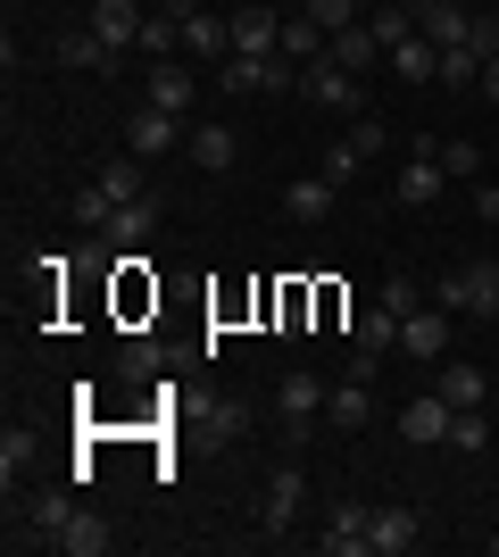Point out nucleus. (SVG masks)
<instances>
[{
    "instance_id": "nucleus-9",
    "label": "nucleus",
    "mask_w": 499,
    "mask_h": 557,
    "mask_svg": "<svg viewBox=\"0 0 499 557\" xmlns=\"http://www.w3.org/2000/svg\"><path fill=\"white\" fill-rule=\"evenodd\" d=\"M450 417H458V408H450L441 392H416V399L400 408V433H408L416 449H425V442H450Z\"/></svg>"
},
{
    "instance_id": "nucleus-42",
    "label": "nucleus",
    "mask_w": 499,
    "mask_h": 557,
    "mask_svg": "<svg viewBox=\"0 0 499 557\" xmlns=\"http://www.w3.org/2000/svg\"><path fill=\"white\" fill-rule=\"evenodd\" d=\"M383 308H391V317H416V283L391 275V283H383Z\"/></svg>"
},
{
    "instance_id": "nucleus-32",
    "label": "nucleus",
    "mask_w": 499,
    "mask_h": 557,
    "mask_svg": "<svg viewBox=\"0 0 499 557\" xmlns=\"http://www.w3.org/2000/svg\"><path fill=\"white\" fill-rule=\"evenodd\" d=\"M142 50H150V59H175V50H184V25L166 17V9H150V17H142Z\"/></svg>"
},
{
    "instance_id": "nucleus-8",
    "label": "nucleus",
    "mask_w": 499,
    "mask_h": 557,
    "mask_svg": "<svg viewBox=\"0 0 499 557\" xmlns=\"http://www.w3.org/2000/svg\"><path fill=\"white\" fill-rule=\"evenodd\" d=\"M466 25H475V0H425V9H416V34H425L433 50L466 42Z\"/></svg>"
},
{
    "instance_id": "nucleus-7",
    "label": "nucleus",
    "mask_w": 499,
    "mask_h": 557,
    "mask_svg": "<svg viewBox=\"0 0 499 557\" xmlns=\"http://www.w3.org/2000/svg\"><path fill=\"white\" fill-rule=\"evenodd\" d=\"M300 508H309V483H300V466H284V474L266 483V499H259V524H266V533H291Z\"/></svg>"
},
{
    "instance_id": "nucleus-13",
    "label": "nucleus",
    "mask_w": 499,
    "mask_h": 557,
    "mask_svg": "<svg viewBox=\"0 0 499 557\" xmlns=\"http://www.w3.org/2000/svg\"><path fill=\"white\" fill-rule=\"evenodd\" d=\"M300 92H309L316 109H358V75L333 67V59H316V67H300Z\"/></svg>"
},
{
    "instance_id": "nucleus-28",
    "label": "nucleus",
    "mask_w": 499,
    "mask_h": 557,
    "mask_svg": "<svg viewBox=\"0 0 499 557\" xmlns=\"http://www.w3.org/2000/svg\"><path fill=\"white\" fill-rule=\"evenodd\" d=\"M433 84H450V92L483 84V50H475V42H450V50H441V75H433Z\"/></svg>"
},
{
    "instance_id": "nucleus-39",
    "label": "nucleus",
    "mask_w": 499,
    "mask_h": 557,
    "mask_svg": "<svg viewBox=\"0 0 499 557\" xmlns=\"http://www.w3.org/2000/svg\"><path fill=\"white\" fill-rule=\"evenodd\" d=\"M109 209H117V200H109L100 184H84V191H75V216H84V225H109Z\"/></svg>"
},
{
    "instance_id": "nucleus-37",
    "label": "nucleus",
    "mask_w": 499,
    "mask_h": 557,
    "mask_svg": "<svg viewBox=\"0 0 499 557\" xmlns=\"http://www.w3.org/2000/svg\"><path fill=\"white\" fill-rule=\"evenodd\" d=\"M466 42H475L483 59H499V9H475V25H466Z\"/></svg>"
},
{
    "instance_id": "nucleus-25",
    "label": "nucleus",
    "mask_w": 499,
    "mask_h": 557,
    "mask_svg": "<svg viewBox=\"0 0 499 557\" xmlns=\"http://www.w3.org/2000/svg\"><path fill=\"white\" fill-rule=\"evenodd\" d=\"M234 50H284V17H275V9H241L234 17Z\"/></svg>"
},
{
    "instance_id": "nucleus-6",
    "label": "nucleus",
    "mask_w": 499,
    "mask_h": 557,
    "mask_svg": "<svg viewBox=\"0 0 499 557\" xmlns=\"http://www.w3.org/2000/svg\"><path fill=\"white\" fill-rule=\"evenodd\" d=\"M400 349H408V358H425V367H441V358H450V308H416V317H400Z\"/></svg>"
},
{
    "instance_id": "nucleus-43",
    "label": "nucleus",
    "mask_w": 499,
    "mask_h": 557,
    "mask_svg": "<svg viewBox=\"0 0 499 557\" xmlns=\"http://www.w3.org/2000/svg\"><path fill=\"white\" fill-rule=\"evenodd\" d=\"M475 92H483V100L499 109V59H483V84H475Z\"/></svg>"
},
{
    "instance_id": "nucleus-19",
    "label": "nucleus",
    "mask_w": 499,
    "mask_h": 557,
    "mask_svg": "<svg viewBox=\"0 0 499 557\" xmlns=\"http://www.w3.org/2000/svg\"><path fill=\"white\" fill-rule=\"evenodd\" d=\"M100 233H109V242H125V250H134V242H150V233H159V200H117Z\"/></svg>"
},
{
    "instance_id": "nucleus-14",
    "label": "nucleus",
    "mask_w": 499,
    "mask_h": 557,
    "mask_svg": "<svg viewBox=\"0 0 499 557\" xmlns=\"http://www.w3.org/2000/svg\"><path fill=\"white\" fill-rule=\"evenodd\" d=\"M441 184H450V166L433 159V150H416V159L400 166V209H433V200H441Z\"/></svg>"
},
{
    "instance_id": "nucleus-3",
    "label": "nucleus",
    "mask_w": 499,
    "mask_h": 557,
    "mask_svg": "<svg viewBox=\"0 0 499 557\" xmlns=\"http://www.w3.org/2000/svg\"><path fill=\"white\" fill-rule=\"evenodd\" d=\"M175 141H191V134H184V116H175V109H150V100H142V109L125 116V150H134V159H166Z\"/></svg>"
},
{
    "instance_id": "nucleus-46",
    "label": "nucleus",
    "mask_w": 499,
    "mask_h": 557,
    "mask_svg": "<svg viewBox=\"0 0 499 557\" xmlns=\"http://www.w3.org/2000/svg\"><path fill=\"white\" fill-rule=\"evenodd\" d=\"M483 9H499V0H483Z\"/></svg>"
},
{
    "instance_id": "nucleus-16",
    "label": "nucleus",
    "mask_w": 499,
    "mask_h": 557,
    "mask_svg": "<svg viewBox=\"0 0 499 557\" xmlns=\"http://www.w3.org/2000/svg\"><path fill=\"white\" fill-rule=\"evenodd\" d=\"M325 417L341 424V433H366V424H375V399H366V383H358V374H341V383H333Z\"/></svg>"
},
{
    "instance_id": "nucleus-35",
    "label": "nucleus",
    "mask_w": 499,
    "mask_h": 557,
    "mask_svg": "<svg viewBox=\"0 0 499 557\" xmlns=\"http://www.w3.org/2000/svg\"><path fill=\"white\" fill-rule=\"evenodd\" d=\"M209 433H216V442H241V433H250V408H241V399H216V408H209Z\"/></svg>"
},
{
    "instance_id": "nucleus-26",
    "label": "nucleus",
    "mask_w": 499,
    "mask_h": 557,
    "mask_svg": "<svg viewBox=\"0 0 499 557\" xmlns=\"http://www.w3.org/2000/svg\"><path fill=\"white\" fill-rule=\"evenodd\" d=\"M350 349H400V317H391V308H366V317H350Z\"/></svg>"
},
{
    "instance_id": "nucleus-22",
    "label": "nucleus",
    "mask_w": 499,
    "mask_h": 557,
    "mask_svg": "<svg viewBox=\"0 0 499 557\" xmlns=\"http://www.w3.org/2000/svg\"><path fill=\"white\" fill-rule=\"evenodd\" d=\"M184 50H191V59H234V17L216 25L209 9H200V17H184Z\"/></svg>"
},
{
    "instance_id": "nucleus-5",
    "label": "nucleus",
    "mask_w": 499,
    "mask_h": 557,
    "mask_svg": "<svg viewBox=\"0 0 499 557\" xmlns=\"http://www.w3.org/2000/svg\"><path fill=\"white\" fill-rule=\"evenodd\" d=\"M67 516H75V499H67V491H42V499L25 508V533H9V549H59Z\"/></svg>"
},
{
    "instance_id": "nucleus-4",
    "label": "nucleus",
    "mask_w": 499,
    "mask_h": 557,
    "mask_svg": "<svg viewBox=\"0 0 499 557\" xmlns=\"http://www.w3.org/2000/svg\"><path fill=\"white\" fill-rule=\"evenodd\" d=\"M316 549H325V557H366V549H375V508H358V499H341V508L325 516V533H316Z\"/></svg>"
},
{
    "instance_id": "nucleus-29",
    "label": "nucleus",
    "mask_w": 499,
    "mask_h": 557,
    "mask_svg": "<svg viewBox=\"0 0 499 557\" xmlns=\"http://www.w3.org/2000/svg\"><path fill=\"white\" fill-rule=\"evenodd\" d=\"M366 25H375L383 59H391V42H408V34H416V9H408V0H383V9H375V17H366Z\"/></svg>"
},
{
    "instance_id": "nucleus-23",
    "label": "nucleus",
    "mask_w": 499,
    "mask_h": 557,
    "mask_svg": "<svg viewBox=\"0 0 499 557\" xmlns=\"http://www.w3.org/2000/svg\"><path fill=\"white\" fill-rule=\"evenodd\" d=\"M150 109H191V67H175V59H150Z\"/></svg>"
},
{
    "instance_id": "nucleus-33",
    "label": "nucleus",
    "mask_w": 499,
    "mask_h": 557,
    "mask_svg": "<svg viewBox=\"0 0 499 557\" xmlns=\"http://www.w3.org/2000/svg\"><path fill=\"white\" fill-rule=\"evenodd\" d=\"M433 159L450 166V184H466V175H483V159H475V141H433Z\"/></svg>"
},
{
    "instance_id": "nucleus-44",
    "label": "nucleus",
    "mask_w": 499,
    "mask_h": 557,
    "mask_svg": "<svg viewBox=\"0 0 499 557\" xmlns=\"http://www.w3.org/2000/svg\"><path fill=\"white\" fill-rule=\"evenodd\" d=\"M475 209H483V225H499V191H491V184L475 191Z\"/></svg>"
},
{
    "instance_id": "nucleus-45",
    "label": "nucleus",
    "mask_w": 499,
    "mask_h": 557,
    "mask_svg": "<svg viewBox=\"0 0 499 557\" xmlns=\"http://www.w3.org/2000/svg\"><path fill=\"white\" fill-rule=\"evenodd\" d=\"M408 9H425V0H408Z\"/></svg>"
},
{
    "instance_id": "nucleus-12",
    "label": "nucleus",
    "mask_w": 499,
    "mask_h": 557,
    "mask_svg": "<svg viewBox=\"0 0 499 557\" xmlns=\"http://www.w3.org/2000/svg\"><path fill=\"white\" fill-rule=\"evenodd\" d=\"M325 383H316V374H284V392H275V408H284V433H291V442H300V433H309V417H316V408H325Z\"/></svg>"
},
{
    "instance_id": "nucleus-40",
    "label": "nucleus",
    "mask_w": 499,
    "mask_h": 557,
    "mask_svg": "<svg viewBox=\"0 0 499 557\" xmlns=\"http://www.w3.org/2000/svg\"><path fill=\"white\" fill-rule=\"evenodd\" d=\"M358 166H366V159H358L350 141H333V150H325V175H333V184H358Z\"/></svg>"
},
{
    "instance_id": "nucleus-1",
    "label": "nucleus",
    "mask_w": 499,
    "mask_h": 557,
    "mask_svg": "<svg viewBox=\"0 0 499 557\" xmlns=\"http://www.w3.org/2000/svg\"><path fill=\"white\" fill-rule=\"evenodd\" d=\"M291 59L284 50H234V59H216V84H225V92H284L291 84Z\"/></svg>"
},
{
    "instance_id": "nucleus-27",
    "label": "nucleus",
    "mask_w": 499,
    "mask_h": 557,
    "mask_svg": "<svg viewBox=\"0 0 499 557\" xmlns=\"http://www.w3.org/2000/svg\"><path fill=\"white\" fill-rule=\"evenodd\" d=\"M92 184L109 191V200H150V184H142V159H134V150H125V159H109V166L92 175Z\"/></svg>"
},
{
    "instance_id": "nucleus-24",
    "label": "nucleus",
    "mask_w": 499,
    "mask_h": 557,
    "mask_svg": "<svg viewBox=\"0 0 499 557\" xmlns=\"http://www.w3.org/2000/svg\"><path fill=\"white\" fill-rule=\"evenodd\" d=\"M333 67H383V42H375V25H341L333 34Z\"/></svg>"
},
{
    "instance_id": "nucleus-38",
    "label": "nucleus",
    "mask_w": 499,
    "mask_h": 557,
    "mask_svg": "<svg viewBox=\"0 0 499 557\" xmlns=\"http://www.w3.org/2000/svg\"><path fill=\"white\" fill-rule=\"evenodd\" d=\"M383 141H391V125H375V116H358V125H350V150H358V159H375Z\"/></svg>"
},
{
    "instance_id": "nucleus-20",
    "label": "nucleus",
    "mask_w": 499,
    "mask_h": 557,
    "mask_svg": "<svg viewBox=\"0 0 499 557\" xmlns=\"http://www.w3.org/2000/svg\"><path fill=\"white\" fill-rule=\"evenodd\" d=\"M59 549H67V557H109V549H117V533H109L92 508H75V516H67V533H59Z\"/></svg>"
},
{
    "instance_id": "nucleus-2",
    "label": "nucleus",
    "mask_w": 499,
    "mask_h": 557,
    "mask_svg": "<svg viewBox=\"0 0 499 557\" xmlns=\"http://www.w3.org/2000/svg\"><path fill=\"white\" fill-rule=\"evenodd\" d=\"M441 308H475V317H499V267L475 258V267H450L441 275Z\"/></svg>"
},
{
    "instance_id": "nucleus-30",
    "label": "nucleus",
    "mask_w": 499,
    "mask_h": 557,
    "mask_svg": "<svg viewBox=\"0 0 499 557\" xmlns=\"http://www.w3.org/2000/svg\"><path fill=\"white\" fill-rule=\"evenodd\" d=\"M184 150H191L200 166H209V175H225V166H234V134H225V125H200V134H191Z\"/></svg>"
},
{
    "instance_id": "nucleus-34",
    "label": "nucleus",
    "mask_w": 499,
    "mask_h": 557,
    "mask_svg": "<svg viewBox=\"0 0 499 557\" xmlns=\"http://www.w3.org/2000/svg\"><path fill=\"white\" fill-rule=\"evenodd\" d=\"M34 458V433H17V424H9V433H0V483L17 491V466Z\"/></svg>"
},
{
    "instance_id": "nucleus-10",
    "label": "nucleus",
    "mask_w": 499,
    "mask_h": 557,
    "mask_svg": "<svg viewBox=\"0 0 499 557\" xmlns=\"http://www.w3.org/2000/svg\"><path fill=\"white\" fill-rule=\"evenodd\" d=\"M142 17L150 9H134V0H92V34L109 50H142Z\"/></svg>"
},
{
    "instance_id": "nucleus-21",
    "label": "nucleus",
    "mask_w": 499,
    "mask_h": 557,
    "mask_svg": "<svg viewBox=\"0 0 499 557\" xmlns=\"http://www.w3.org/2000/svg\"><path fill=\"white\" fill-rule=\"evenodd\" d=\"M416 533H425L416 508H375V557H408V549H416Z\"/></svg>"
},
{
    "instance_id": "nucleus-11",
    "label": "nucleus",
    "mask_w": 499,
    "mask_h": 557,
    "mask_svg": "<svg viewBox=\"0 0 499 557\" xmlns=\"http://www.w3.org/2000/svg\"><path fill=\"white\" fill-rule=\"evenodd\" d=\"M433 392L450 399V408H483V399H491V374H483L475 358H441V374H433Z\"/></svg>"
},
{
    "instance_id": "nucleus-17",
    "label": "nucleus",
    "mask_w": 499,
    "mask_h": 557,
    "mask_svg": "<svg viewBox=\"0 0 499 557\" xmlns=\"http://www.w3.org/2000/svg\"><path fill=\"white\" fill-rule=\"evenodd\" d=\"M383 67L400 75V84H433V75H441V50H433L425 34H408V42H391V59H383Z\"/></svg>"
},
{
    "instance_id": "nucleus-18",
    "label": "nucleus",
    "mask_w": 499,
    "mask_h": 557,
    "mask_svg": "<svg viewBox=\"0 0 499 557\" xmlns=\"http://www.w3.org/2000/svg\"><path fill=\"white\" fill-rule=\"evenodd\" d=\"M325 50H333V34L309 17V9H300V17H284V59H291V67H316Z\"/></svg>"
},
{
    "instance_id": "nucleus-31",
    "label": "nucleus",
    "mask_w": 499,
    "mask_h": 557,
    "mask_svg": "<svg viewBox=\"0 0 499 557\" xmlns=\"http://www.w3.org/2000/svg\"><path fill=\"white\" fill-rule=\"evenodd\" d=\"M59 59H67V67H92V75L117 67V50L100 42V34H67V42H59Z\"/></svg>"
},
{
    "instance_id": "nucleus-36",
    "label": "nucleus",
    "mask_w": 499,
    "mask_h": 557,
    "mask_svg": "<svg viewBox=\"0 0 499 557\" xmlns=\"http://www.w3.org/2000/svg\"><path fill=\"white\" fill-rule=\"evenodd\" d=\"M483 442H491L483 408H458V417H450V449H483Z\"/></svg>"
},
{
    "instance_id": "nucleus-41",
    "label": "nucleus",
    "mask_w": 499,
    "mask_h": 557,
    "mask_svg": "<svg viewBox=\"0 0 499 557\" xmlns=\"http://www.w3.org/2000/svg\"><path fill=\"white\" fill-rule=\"evenodd\" d=\"M300 9H309V17L325 25V34H341V25H358V17H350V0H300Z\"/></svg>"
},
{
    "instance_id": "nucleus-15",
    "label": "nucleus",
    "mask_w": 499,
    "mask_h": 557,
    "mask_svg": "<svg viewBox=\"0 0 499 557\" xmlns=\"http://www.w3.org/2000/svg\"><path fill=\"white\" fill-rule=\"evenodd\" d=\"M333 200H341V184H333V175H300V184H284V209L300 216V225H325Z\"/></svg>"
}]
</instances>
